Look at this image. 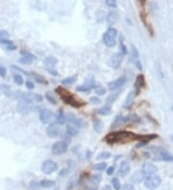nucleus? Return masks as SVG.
I'll list each match as a JSON object with an SVG mask.
<instances>
[{"mask_svg":"<svg viewBox=\"0 0 173 190\" xmlns=\"http://www.w3.org/2000/svg\"><path fill=\"white\" fill-rule=\"evenodd\" d=\"M140 134H137L129 131H116L109 133L104 137V141L108 144H127L133 141H138Z\"/></svg>","mask_w":173,"mask_h":190,"instance_id":"obj_1","label":"nucleus"},{"mask_svg":"<svg viewBox=\"0 0 173 190\" xmlns=\"http://www.w3.org/2000/svg\"><path fill=\"white\" fill-rule=\"evenodd\" d=\"M55 92L60 96L61 100L65 104L73 107V108L79 109L86 105V102H84L80 98L76 97L74 94H72L70 91L67 90V88H63V86H57L55 88Z\"/></svg>","mask_w":173,"mask_h":190,"instance_id":"obj_2","label":"nucleus"},{"mask_svg":"<svg viewBox=\"0 0 173 190\" xmlns=\"http://www.w3.org/2000/svg\"><path fill=\"white\" fill-rule=\"evenodd\" d=\"M145 155H147V158H153L155 160H162V161H167V162H170L173 161V157L172 155H170L162 148H159V147H150L148 148Z\"/></svg>","mask_w":173,"mask_h":190,"instance_id":"obj_3","label":"nucleus"},{"mask_svg":"<svg viewBox=\"0 0 173 190\" xmlns=\"http://www.w3.org/2000/svg\"><path fill=\"white\" fill-rule=\"evenodd\" d=\"M116 37H117V30L113 27L110 28L106 31L103 35V42L107 47H113L116 43Z\"/></svg>","mask_w":173,"mask_h":190,"instance_id":"obj_4","label":"nucleus"},{"mask_svg":"<svg viewBox=\"0 0 173 190\" xmlns=\"http://www.w3.org/2000/svg\"><path fill=\"white\" fill-rule=\"evenodd\" d=\"M162 184V179L158 175H149L146 176L144 179V186L149 190L157 189Z\"/></svg>","mask_w":173,"mask_h":190,"instance_id":"obj_5","label":"nucleus"},{"mask_svg":"<svg viewBox=\"0 0 173 190\" xmlns=\"http://www.w3.org/2000/svg\"><path fill=\"white\" fill-rule=\"evenodd\" d=\"M67 149H68L67 143L64 140H61V141H57L56 143L53 144V146L51 148V152L53 155H60L67 153Z\"/></svg>","mask_w":173,"mask_h":190,"instance_id":"obj_6","label":"nucleus"},{"mask_svg":"<svg viewBox=\"0 0 173 190\" xmlns=\"http://www.w3.org/2000/svg\"><path fill=\"white\" fill-rule=\"evenodd\" d=\"M40 169H41V171L44 173V174L50 175V174H52V173H54V172L57 171V169H58V164H57L54 160H45V161L43 162Z\"/></svg>","mask_w":173,"mask_h":190,"instance_id":"obj_7","label":"nucleus"},{"mask_svg":"<svg viewBox=\"0 0 173 190\" xmlns=\"http://www.w3.org/2000/svg\"><path fill=\"white\" fill-rule=\"evenodd\" d=\"M130 61L134 63V64L136 65V67L140 71L143 70V65H141V63L140 61V53L136 47H135L133 44L131 45V58Z\"/></svg>","mask_w":173,"mask_h":190,"instance_id":"obj_8","label":"nucleus"},{"mask_svg":"<svg viewBox=\"0 0 173 190\" xmlns=\"http://www.w3.org/2000/svg\"><path fill=\"white\" fill-rule=\"evenodd\" d=\"M156 138H158V134L156 133H150V134H144V136H141L140 138H138V144H137V148H140V147H143L145 145H147L148 143L152 141L153 139H156Z\"/></svg>","mask_w":173,"mask_h":190,"instance_id":"obj_9","label":"nucleus"},{"mask_svg":"<svg viewBox=\"0 0 173 190\" xmlns=\"http://www.w3.org/2000/svg\"><path fill=\"white\" fill-rule=\"evenodd\" d=\"M127 83V78L125 76H121L116 80H113L108 84V88L110 90H116L117 88H120Z\"/></svg>","mask_w":173,"mask_h":190,"instance_id":"obj_10","label":"nucleus"},{"mask_svg":"<svg viewBox=\"0 0 173 190\" xmlns=\"http://www.w3.org/2000/svg\"><path fill=\"white\" fill-rule=\"evenodd\" d=\"M46 134L49 137L51 138H54V137H57L61 134V128L59 125L55 123H52L50 124L49 126L47 127L46 129Z\"/></svg>","mask_w":173,"mask_h":190,"instance_id":"obj_11","label":"nucleus"},{"mask_svg":"<svg viewBox=\"0 0 173 190\" xmlns=\"http://www.w3.org/2000/svg\"><path fill=\"white\" fill-rule=\"evenodd\" d=\"M144 86H145V77H144V75L143 74H138L137 76L136 82H135V88H136V90H134L137 96L140 93L141 89L144 88Z\"/></svg>","mask_w":173,"mask_h":190,"instance_id":"obj_12","label":"nucleus"},{"mask_svg":"<svg viewBox=\"0 0 173 190\" xmlns=\"http://www.w3.org/2000/svg\"><path fill=\"white\" fill-rule=\"evenodd\" d=\"M141 172H143V174L145 176L154 175V174H157L158 168L154 164L149 163V162H145L143 165V168H141Z\"/></svg>","mask_w":173,"mask_h":190,"instance_id":"obj_13","label":"nucleus"},{"mask_svg":"<svg viewBox=\"0 0 173 190\" xmlns=\"http://www.w3.org/2000/svg\"><path fill=\"white\" fill-rule=\"evenodd\" d=\"M52 116H53V112H52L49 109H41L40 110L39 118L41 123H43V124L48 123L51 120Z\"/></svg>","mask_w":173,"mask_h":190,"instance_id":"obj_14","label":"nucleus"},{"mask_svg":"<svg viewBox=\"0 0 173 190\" xmlns=\"http://www.w3.org/2000/svg\"><path fill=\"white\" fill-rule=\"evenodd\" d=\"M93 88H95V82L93 79H89V80H86L85 82V84L78 85L76 88V90L80 92H86L89 90H91Z\"/></svg>","mask_w":173,"mask_h":190,"instance_id":"obj_15","label":"nucleus"},{"mask_svg":"<svg viewBox=\"0 0 173 190\" xmlns=\"http://www.w3.org/2000/svg\"><path fill=\"white\" fill-rule=\"evenodd\" d=\"M20 54H22V57L18 60V63L22 64H30L33 63V61L36 59V57L33 54L29 53L27 51H20Z\"/></svg>","mask_w":173,"mask_h":190,"instance_id":"obj_16","label":"nucleus"},{"mask_svg":"<svg viewBox=\"0 0 173 190\" xmlns=\"http://www.w3.org/2000/svg\"><path fill=\"white\" fill-rule=\"evenodd\" d=\"M67 119L70 122L71 125L75 126L76 128H82L84 127V121H83L81 118H78V117H76L74 114H72V113H68L67 116Z\"/></svg>","mask_w":173,"mask_h":190,"instance_id":"obj_17","label":"nucleus"},{"mask_svg":"<svg viewBox=\"0 0 173 190\" xmlns=\"http://www.w3.org/2000/svg\"><path fill=\"white\" fill-rule=\"evenodd\" d=\"M122 58L123 55L120 53H116L115 55H113L112 58H111V66L113 68H118L121 64V61H122Z\"/></svg>","mask_w":173,"mask_h":190,"instance_id":"obj_18","label":"nucleus"},{"mask_svg":"<svg viewBox=\"0 0 173 190\" xmlns=\"http://www.w3.org/2000/svg\"><path fill=\"white\" fill-rule=\"evenodd\" d=\"M130 169H131V167H130V164L128 163V161H126V160L122 161L120 163V166L118 169V175L121 178L126 177V176L129 174Z\"/></svg>","mask_w":173,"mask_h":190,"instance_id":"obj_19","label":"nucleus"},{"mask_svg":"<svg viewBox=\"0 0 173 190\" xmlns=\"http://www.w3.org/2000/svg\"><path fill=\"white\" fill-rule=\"evenodd\" d=\"M136 93H135V91H131L129 94L127 95V97L125 99V101H124L123 103V108L124 109H129L131 106L134 104V100H135V97H136Z\"/></svg>","mask_w":173,"mask_h":190,"instance_id":"obj_20","label":"nucleus"},{"mask_svg":"<svg viewBox=\"0 0 173 190\" xmlns=\"http://www.w3.org/2000/svg\"><path fill=\"white\" fill-rule=\"evenodd\" d=\"M43 63L45 64L46 69H52L58 64V60L54 57H47L45 60H44Z\"/></svg>","mask_w":173,"mask_h":190,"instance_id":"obj_21","label":"nucleus"},{"mask_svg":"<svg viewBox=\"0 0 173 190\" xmlns=\"http://www.w3.org/2000/svg\"><path fill=\"white\" fill-rule=\"evenodd\" d=\"M55 184H56V182L54 181H51V179H41L39 182L40 187H43V188H51L55 185Z\"/></svg>","mask_w":173,"mask_h":190,"instance_id":"obj_22","label":"nucleus"},{"mask_svg":"<svg viewBox=\"0 0 173 190\" xmlns=\"http://www.w3.org/2000/svg\"><path fill=\"white\" fill-rule=\"evenodd\" d=\"M56 120L59 125H64L67 122V116L65 115V113L63 112V110H59L56 114Z\"/></svg>","mask_w":173,"mask_h":190,"instance_id":"obj_23","label":"nucleus"},{"mask_svg":"<svg viewBox=\"0 0 173 190\" xmlns=\"http://www.w3.org/2000/svg\"><path fill=\"white\" fill-rule=\"evenodd\" d=\"M93 129L96 133H101L104 129V124L100 119L93 120Z\"/></svg>","mask_w":173,"mask_h":190,"instance_id":"obj_24","label":"nucleus"},{"mask_svg":"<svg viewBox=\"0 0 173 190\" xmlns=\"http://www.w3.org/2000/svg\"><path fill=\"white\" fill-rule=\"evenodd\" d=\"M97 113L98 114H101V115H109L112 113V107L105 105L103 108L97 109Z\"/></svg>","mask_w":173,"mask_h":190,"instance_id":"obj_25","label":"nucleus"},{"mask_svg":"<svg viewBox=\"0 0 173 190\" xmlns=\"http://www.w3.org/2000/svg\"><path fill=\"white\" fill-rule=\"evenodd\" d=\"M78 128H76L75 126L73 125H71V124H69V125L67 126V133L68 136H77L78 134Z\"/></svg>","mask_w":173,"mask_h":190,"instance_id":"obj_26","label":"nucleus"},{"mask_svg":"<svg viewBox=\"0 0 173 190\" xmlns=\"http://www.w3.org/2000/svg\"><path fill=\"white\" fill-rule=\"evenodd\" d=\"M119 40H120V52H119V53L122 54L123 56H124V55H127V54H128V49H127V46L125 45V43H124L123 36H122V35H120Z\"/></svg>","mask_w":173,"mask_h":190,"instance_id":"obj_27","label":"nucleus"},{"mask_svg":"<svg viewBox=\"0 0 173 190\" xmlns=\"http://www.w3.org/2000/svg\"><path fill=\"white\" fill-rule=\"evenodd\" d=\"M117 17H118V16H117V13L116 11H112L109 13L107 20H108V22L110 24H113L117 20Z\"/></svg>","mask_w":173,"mask_h":190,"instance_id":"obj_28","label":"nucleus"},{"mask_svg":"<svg viewBox=\"0 0 173 190\" xmlns=\"http://www.w3.org/2000/svg\"><path fill=\"white\" fill-rule=\"evenodd\" d=\"M111 158V153L110 152H106V151L99 153L97 155V157H96V158H97V160H108V158Z\"/></svg>","mask_w":173,"mask_h":190,"instance_id":"obj_29","label":"nucleus"},{"mask_svg":"<svg viewBox=\"0 0 173 190\" xmlns=\"http://www.w3.org/2000/svg\"><path fill=\"white\" fill-rule=\"evenodd\" d=\"M13 82H15L17 85H21L23 84V77L20 74H17V73L13 74Z\"/></svg>","mask_w":173,"mask_h":190,"instance_id":"obj_30","label":"nucleus"},{"mask_svg":"<svg viewBox=\"0 0 173 190\" xmlns=\"http://www.w3.org/2000/svg\"><path fill=\"white\" fill-rule=\"evenodd\" d=\"M118 94H119V92H116V93H115V94L110 95L109 97H108V99H107V104H106V105L112 106V104L116 101V100L117 99V97H118Z\"/></svg>","mask_w":173,"mask_h":190,"instance_id":"obj_31","label":"nucleus"},{"mask_svg":"<svg viewBox=\"0 0 173 190\" xmlns=\"http://www.w3.org/2000/svg\"><path fill=\"white\" fill-rule=\"evenodd\" d=\"M143 179V172H141V171L137 172L136 174H135L132 177L133 182H140Z\"/></svg>","mask_w":173,"mask_h":190,"instance_id":"obj_32","label":"nucleus"},{"mask_svg":"<svg viewBox=\"0 0 173 190\" xmlns=\"http://www.w3.org/2000/svg\"><path fill=\"white\" fill-rule=\"evenodd\" d=\"M101 179H102L101 175H100V174H95V175H92L91 176V182H92V184H98L99 182H101Z\"/></svg>","mask_w":173,"mask_h":190,"instance_id":"obj_33","label":"nucleus"},{"mask_svg":"<svg viewBox=\"0 0 173 190\" xmlns=\"http://www.w3.org/2000/svg\"><path fill=\"white\" fill-rule=\"evenodd\" d=\"M112 184L113 186V188H115V190H120L121 189L120 182H119V179L117 178H113L112 179Z\"/></svg>","mask_w":173,"mask_h":190,"instance_id":"obj_34","label":"nucleus"},{"mask_svg":"<svg viewBox=\"0 0 173 190\" xmlns=\"http://www.w3.org/2000/svg\"><path fill=\"white\" fill-rule=\"evenodd\" d=\"M75 81H76L75 77H67V78H65L64 80L62 81V83H63V85H71Z\"/></svg>","mask_w":173,"mask_h":190,"instance_id":"obj_35","label":"nucleus"},{"mask_svg":"<svg viewBox=\"0 0 173 190\" xmlns=\"http://www.w3.org/2000/svg\"><path fill=\"white\" fill-rule=\"evenodd\" d=\"M106 168H107L106 162H100V163H97L94 165V169L96 171H104V170H106Z\"/></svg>","mask_w":173,"mask_h":190,"instance_id":"obj_36","label":"nucleus"},{"mask_svg":"<svg viewBox=\"0 0 173 190\" xmlns=\"http://www.w3.org/2000/svg\"><path fill=\"white\" fill-rule=\"evenodd\" d=\"M45 98H46V100L49 103H51V104H53V105H56L57 104V100L54 98V96H52L51 95V93H49V92H47L46 94H45Z\"/></svg>","mask_w":173,"mask_h":190,"instance_id":"obj_37","label":"nucleus"},{"mask_svg":"<svg viewBox=\"0 0 173 190\" xmlns=\"http://www.w3.org/2000/svg\"><path fill=\"white\" fill-rule=\"evenodd\" d=\"M106 5L110 7V8L115 9L117 6V1L116 0H106Z\"/></svg>","mask_w":173,"mask_h":190,"instance_id":"obj_38","label":"nucleus"},{"mask_svg":"<svg viewBox=\"0 0 173 190\" xmlns=\"http://www.w3.org/2000/svg\"><path fill=\"white\" fill-rule=\"evenodd\" d=\"M1 89H2V91L4 92V94H5V95L10 96V94H11V88H10V86H9V85H1Z\"/></svg>","mask_w":173,"mask_h":190,"instance_id":"obj_39","label":"nucleus"},{"mask_svg":"<svg viewBox=\"0 0 173 190\" xmlns=\"http://www.w3.org/2000/svg\"><path fill=\"white\" fill-rule=\"evenodd\" d=\"M10 35L7 31L4 30H0V40H5V39H9Z\"/></svg>","mask_w":173,"mask_h":190,"instance_id":"obj_40","label":"nucleus"},{"mask_svg":"<svg viewBox=\"0 0 173 190\" xmlns=\"http://www.w3.org/2000/svg\"><path fill=\"white\" fill-rule=\"evenodd\" d=\"M95 92H96V94H98V95H104L106 92V89L102 88V86H98V88H95Z\"/></svg>","mask_w":173,"mask_h":190,"instance_id":"obj_41","label":"nucleus"},{"mask_svg":"<svg viewBox=\"0 0 173 190\" xmlns=\"http://www.w3.org/2000/svg\"><path fill=\"white\" fill-rule=\"evenodd\" d=\"M115 170H116V167H115V166H110V167H108V168H107V170H106L107 175L112 176L113 173H115Z\"/></svg>","mask_w":173,"mask_h":190,"instance_id":"obj_42","label":"nucleus"},{"mask_svg":"<svg viewBox=\"0 0 173 190\" xmlns=\"http://www.w3.org/2000/svg\"><path fill=\"white\" fill-rule=\"evenodd\" d=\"M7 73V70H6V67L3 66L2 64H0V76L1 77H5Z\"/></svg>","mask_w":173,"mask_h":190,"instance_id":"obj_43","label":"nucleus"},{"mask_svg":"<svg viewBox=\"0 0 173 190\" xmlns=\"http://www.w3.org/2000/svg\"><path fill=\"white\" fill-rule=\"evenodd\" d=\"M43 100V97L40 94H34V101L36 102H41Z\"/></svg>","mask_w":173,"mask_h":190,"instance_id":"obj_44","label":"nucleus"},{"mask_svg":"<svg viewBox=\"0 0 173 190\" xmlns=\"http://www.w3.org/2000/svg\"><path fill=\"white\" fill-rule=\"evenodd\" d=\"M91 102L92 104H94V105H97V104L101 103V100H100L98 97H94V96H93V97L91 98Z\"/></svg>","mask_w":173,"mask_h":190,"instance_id":"obj_45","label":"nucleus"},{"mask_svg":"<svg viewBox=\"0 0 173 190\" xmlns=\"http://www.w3.org/2000/svg\"><path fill=\"white\" fill-rule=\"evenodd\" d=\"M25 85H26V88H28V89H33L35 88V85L33 84V82H31V81H26L25 83Z\"/></svg>","mask_w":173,"mask_h":190,"instance_id":"obj_46","label":"nucleus"},{"mask_svg":"<svg viewBox=\"0 0 173 190\" xmlns=\"http://www.w3.org/2000/svg\"><path fill=\"white\" fill-rule=\"evenodd\" d=\"M122 190H134V186L131 184H125L123 185Z\"/></svg>","mask_w":173,"mask_h":190,"instance_id":"obj_47","label":"nucleus"},{"mask_svg":"<svg viewBox=\"0 0 173 190\" xmlns=\"http://www.w3.org/2000/svg\"><path fill=\"white\" fill-rule=\"evenodd\" d=\"M16 46L15 45V44H10V45H7V49L8 50H16Z\"/></svg>","mask_w":173,"mask_h":190,"instance_id":"obj_48","label":"nucleus"},{"mask_svg":"<svg viewBox=\"0 0 173 190\" xmlns=\"http://www.w3.org/2000/svg\"><path fill=\"white\" fill-rule=\"evenodd\" d=\"M88 190H97V187H96V184H94L93 186H89Z\"/></svg>","mask_w":173,"mask_h":190,"instance_id":"obj_49","label":"nucleus"},{"mask_svg":"<svg viewBox=\"0 0 173 190\" xmlns=\"http://www.w3.org/2000/svg\"><path fill=\"white\" fill-rule=\"evenodd\" d=\"M103 190H111V187H110L109 185H106V186H104Z\"/></svg>","mask_w":173,"mask_h":190,"instance_id":"obj_50","label":"nucleus"},{"mask_svg":"<svg viewBox=\"0 0 173 190\" xmlns=\"http://www.w3.org/2000/svg\"><path fill=\"white\" fill-rule=\"evenodd\" d=\"M170 139H171V141H173V134H171V136H170Z\"/></svg>","mask_w":173,"mask_h":190,"instance_id":"obj_51","label":"nucleus"}]
</instances>
